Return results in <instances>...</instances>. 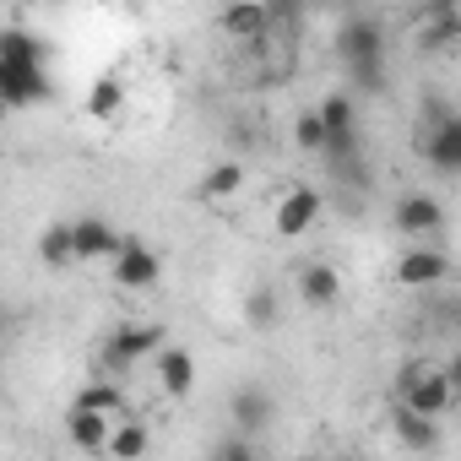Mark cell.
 <instances>
[{
  "mask_svg": "<svg viewBox=\"0 0 461 461\" xmlns=\"http://www.w3.org/2000/svg\"><path fill=\"white\" fill-rule=\"evenodd\" d=\"M245 315H250V326H272L277 321V299L272 294H250V310Z\"/></svg>",
  "mask_w": 461,
  "mask_h": 461,
  "instance_id": "26",
  "label": "cell"
},
{
  "mask_svg": "<svg viewBox=\"0 0 461 461\" xmlns=\"http://www.w3.org/2000/svg\"><path fill=\"white\" fill-rule=\"evenodd\" d=\"M163 353L168 348V337H163V326H152V321H136V326H120L109 342H104V358L114 364V369H125V364H136V358H147V353Z\"/></svg>",
  "mask_w": 461,
  "mask_h": 461,
  "instance_id": "4",
  "label": "cell"
},
{
  "mask_svg": "<svg viewBox=\"0 0 461 461\" xmlns=\"http://www.w3.org/2000/svg\"><path fill=\"white\" fill-rule=\"evenodd\" d=\"M206 461H256V445H250L245 434H228V439H222Z\"/></svg>",
  "mask_w": 461,
  "mask_h": 461,
  "instance_id": "25",
  "label": "cell"
},
{
  "mask_svg": "<svg viewBox=\"0 0 461 461\" xmlns=\"http://www.w3.org/2000/svg\"><path fill=\"white\" fill-rule=\"evenodd\" d=\"M228 418H234V429L250 439V434H267V429H272L277 402H272V391H261V385H240L234 402H228Z\"/></svg>",
  "mask_w": 461,
  "mask_h": 461,
  "instance_id": "5",
  "label": "cell"
},
{
  "mask_svg": "<svg viewBox=\"0 0 461 461\" xmlns=\"http://www.w3.org/2000/svg\"><path fill=\"white\" fill-rule=\"evenodd\" d=\"M39 261L50 267V272H66V267H77L82 256H77V222H50L44 234H39Z\"/></svg>",
  "mask_w": 461,
  "mask_h": 461,
  "instance_id": "16",
  "label": "cell"
},
{
  "mask_svg": "<svg viewBox=\"0 0 461 461\" xmlns=\"http://www.w3.org/2000/svg\"><path fill=\"white\" fill-rule=\"evenodd\" d=\"M445 380H450V391H456V396H461V348H456V358H450V364H445Z\"/></svg>",
  "mask_w": 461,
  "mask_h": 461,
  "instance_id": "27",
  "label": "cell"
},
{
  "mask_svg": "<svg viewBox=\"0 0 461 461\" xmlns=\"http://www.w3.org/2000/svg\"><path fill=\"white\" fill-rule=\"evenodd\" d=\"M315 217H321V190L315 185H288L283 201H277V212H272V228H277L283 240H299V234L315 228Z\"/></svg>",
  "mask_w": 461,
  "mask_h": 461,
  "instance_id": "3",
  "label": "cell"
},
{
  "mask_svg": "<svg viewBox=\"0 0 461 461\" xmlns=\"http://www.w3.org/2000/svg\"><path fill=\"white\" fill-rule=\"evenodd\" d=\"M125 109V87H120V77H98L93 87H87V120H114Z\"/></svg>",
  "mask_w": 461,
  "mask_h": 461,
  "instance_id": "18",
  "label": "cell"
},
{
  "mask_svg": "<svg viewBox=\"0 0 461 461\" xmlns=\"http://www.w3.org/2000/svg\"><path fill=\"white\" fill-rule=\"evenodd\" d=\"M158 277H163L158 250H152V245H141V240H125V250H120V261H114V283H120V288H131V294H141V288H152Z\"/></svg>",
  "mask_w": 461,
  "mask_h": 461,
  "instance_id": "7",
  "label": "cell"
},
{
  "mask_svg": "<svg viewBox=\"0 0 461 461\" xmlns=\"http://www.w3.org/2000/svg\"><path fill=\"white\" fill-rule=\"evenodd\" d=\"M456 331H461V310H456Z\"/></svg>",
  "mask_w": 461,
  "mask_h": 461,
  "instance_id": "28",
  "label": "cell"
},
{
  "mask_svg": "<svg viewBox=\"0 0 461 461\" xmlns=\"http://www.w3.org/2000/svg\"><path fill=\"white\" fill-rule=\"evenodd\" d=\"M391 222L402 228L407 240H434L439 222H445V206H439L434 195H402L396 212H391Z\"/></svg>",
  "mask_w": 461,
  "mask_h": 461,
  "instance_id": "9",
  "label": "cell"
},
{
  "mask_svg": "<svg viewBox=\"0 0 461 461\" xmlns=\"http://www.w3.org/2000/svg\"><path fill=\"white\" fill-rule=\"evenodd\" d=\"M342 461H358V456H342Z\"/></svg>",
  "mask_w": 461,
  "mask_h": 461,
  "instance_id": "29",
  "label": "cell"
},
{
  "mask_svg": "<svg viewBox=\"0 0 461 461\" xmlns=\"http://www.w3.org/2000/svg\"><path fill=\"white\" fill-rule=\"evenodd\" d=\"M445 272H450V256L439 245H412L396 261V283L402 288H434V283H445Z\"/></svg>",
  "mask_w": 461,
  "mask_h": 461,
  "instance_id": "8",
  "label": "cell"
},
{
  "mask_svg": "<svg viewBox=\"0 0 461 461\" xmlns=\"http://www.w3.org/2000/svg\"><path fill=\"white\" fill-rule=\"evenodd\" d=\"M294 141H299V152H326V147H331V131H326L321 109L299 114V125H294Z\"/></svg>",
  "mask_w": 461,
  "mask_h": 461,
  "instance_id": "23",
  "label": "cell"
},
{
  "mask_svg": "<svg viewBox=\"0 0 461 461\" xmlns=\"http://www.w3.org/2000/svg\"><path fill=\"white\" fill-rule=\"evenodd\" d=\"M147 445H152V429H147L141 418H125V423L114 429V439H109V456H114V461H141Z\"/></svg>",
  "mask_w": 461,
  "mask_h": 461,
  "instance_id": "20",
  "label": "cell"
},
{
  "mask_svg": "<svg viewBox=\"0 0 461 461\" xmlns=\"http://www.w3.org/2000/svg\"><path fill=\"white\" fill-rule=\"evenodd\" d=\"M337 55H342V66H353V60H385V33H380V23H375V17H348L342 33H337Z\"/></svg>",
  "mask_w": 461,
  "mask_h": 461,
  "instance_id": "6",
  "label": "cell"
},
{
  "mask_svg": "<svg viewBox=\"0 0 461 461\" xmlns=\"http://www.w3.org/2000/svg\"><path fill=\"white\" fill-rule=\"evenodd\" d=\"M240 185H245V168H240L234 158H222V163H212V168H206V179H201V195H206V201H228V195H234Z\"/></svg>",
  "mask_w": 461,
  "mask_h": 461,
  "instance_id": "21",
  "label": "cell"
},
{
  "mask_svg": "<svg viewBox=\"0 0 461 461\" xmlns=\"http://www.w3.org/2000/svg\"><path fill=\"white\" fill-rule=\"evenodd\" d=\"M77 407H93V412H125V391L114 385V380H93V385H82L77 391Z\"/></svg>",
  "mask_w": 461,
  "mask_h": 461,
  "instance_id": "22",
  "label": "cell"
},
{
  "mask_svg": "<svg viewBox=\"0 0 461 461\" xmlns=\"http://www.w3.org/2000/svg\"><path fill=\"white\" fill-rule=\"evenodd\" d=\"M321 120H326V131L331 136H358V98L342 87V93H331L326 104H321Z\"/></svg>",
  "mask_w": 461,
  "mask_h": 461,
  "instance_id": "19",
  "label": "cell"
},
{
  "mask_svg": "<svg viewBox=\"0 0 461 461\" xmlns=\"http://www.w3.org/2000/svg\"><path fill=\"white\" fill-rule=\"evenodd\" d=\"M391 434L412 450V456H434L439 450V418H423L412 407H396L391 412Z\"/></svg>",
  "mask_w": 461,
  "mask_h": 461,
  "instance_id": "13",
  "label": "cell"
},
{
  "mask_svg": "<svg viewBox=\"0 0 461 461\" xmlns=\"http://www.w3.org/2000/svg\"><path fill=\"white\" fill-rule=\"evenodd\" d=\"M217 28L228 33V39H240V44H261L267 33H272V6H222L217 12Z\"/></svg>",
  "mask_w": 461,
  "mask_h": 461,
  "instance_id": "11",
  "label": "cell"
},
{
  "mask_svg": "<svg viewBox=\"0 0 461 461\" xmlns=\"http://www.w3.org/2000/svg\"><path fill=\"white\" fill-rule=\"evenodd\" d=\"M450 402H456V391L445 380V364H434V358L402 364V375H396V407H412L423 418H439Z\"/></svg>",
  "mask_w": 461,
  "mask_h": 461,
  "instance_id": "2",
  "label": "cell"
},
{
  "mask_svg": "<svg viewBox=\"0 0 461 461\" xmlns=\"http://www.w3.org/2000/svg\"><path fill=\"white\" fill-rule=\"evenodd\" d=\"M158 380H163L168 396H190L195 391V358L185 348H163L158 353Z\"/></svg>",
  "mask_w": 461,
  "mask_h": 461,
  "instance_id": "17",
  "label": "cell"
},
{
  "mask_svg": "<svg viewBox=\"0 0 461 461\" xmlns=\"http://www.w3.org/2000/svg\"><path fill=\"white\" fill-rule=\"evenodd\" d=\"M348 87L353 93H380L385 87V60H353L348 66Z\"/></svg>",
  "mask_w": 461,
  "mask_h": 461,
  "instance_id": "24",
  "label": "cell"
},
{
  "mask_svg": "<svg viewBox=\"0 0 461 461\" xmlns=\"http://www.w3.org/2000/svg\"><path fill=\"white\" fill-rule=\"evenodd\" d=\"M299 299H304L310 310H331V304L342 299V277H337V267L310 261V267L299 272Z\"/></svg>",
  "mask_w": 461,
  "mask_h": 461,
  "instance_id": "15",
  "label": "cell"
},
{
  "mask_svg": "<svg viewBox=\"0 0 461 461\" xmlns=\"http://www.w3.org/2000/svg\"><path fill=\"white\" fill-rule=\"evenodd\" d=\"M114 429H120V423H109V412H93V407H71V418H66L71 445H77V450H93V456H98V450L109 456Z\"/></svg>",
  "mask_w": 461,
  "mask_h": 461,
  "instance_id": "12",
  "label": "cell"
},
{
  "mask_svg": "<svg viewBox=\"0 0 461 461\" xmlns=\"http://www.w3.org/2000/svg\"><path fill=\"white\" fill-rule=\"evenodd\" d=\"M423 158H429L439 174H461V114L429 125V136H423Z\"/></svg>",
  "mask_w": 461,
  "mask_h": 461,
  "instance_id": "10",
  "label": "cell"
},
{
  "mask_svg": "<svg viewBox=\"0 0 461 461\" xmlns=\"http://www.w3.org/2000/svg\"><path fill=\"white\" fill-rule=\"evenodd\" d=\"M120 250H125V240L104 217H77V256L82 261H120Z\"/></svg>",
  "mask_w": 461,
  "mask_h": 461,
  "instance_id": "14",
  "label": "cell"
},
{
  "mask_svg": "<svg viewBox=\"0 0 461 461\" xmlns=\"http://www.w3.org/2000/svg\"><path fill=\"white\" fill-rule=\"evenodd\" d=\"M50 93L55 87H50L39 39H28L23 28H6L0 33V98L12 109H28V104H44Z\"/></svg>",
  "mask_w": 461,
  "mask_h": 461,
  "instance_id": "1",
  "label": "cell"
}]
</instances>
